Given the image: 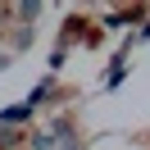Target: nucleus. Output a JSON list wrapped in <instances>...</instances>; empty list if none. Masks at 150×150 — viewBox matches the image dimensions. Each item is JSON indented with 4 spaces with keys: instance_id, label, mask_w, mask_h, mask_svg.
<instances>
[{
    "instance_id": "obj_1",
    "label": "nucleus",
    "mask_w": 150,
    "mask_h": 150,
    "mask_svg": "<svg viewBox=\"0 0 150 150\" xmlns=\"http://www.w3.org/2000/svg\"><path fill=\"white\" fill-rule=\"evenodd\" d=\"M32 109H37V105H28V100H23V105H9V109L0 114V127H9V123H23V118H32Z\"/></svg>"
},
{
    "instance_id": "obj_2",
    "label": "nucleus",
    "mask_w": 150,
    "mask_h": 150,
    "mask_svg": "<svg viewBox=\"0 0 150 150\" xmlns=\"http://www.w3.org/2000/svg\"><path fill=\"white\" fill-rule=\"evenodd\" d=\"M123 77H127V64H123V59H114V68L105 73V86H118Z\"/></svg>"
},
{
    "instance_id": "obj_3",
    "label": "nucleus",
    "mask_w": 150,
    "mask_h": 150,
    "mask_svg": "<svg viewBox=\"0 0 150 150\" xmlns=\"http://www.w3.org/2000/svg\"><path fill=\"white\" fill-rule=\"evenodd\" d=\"M55 146V132H37V137H32V150H50Z\"/></svg>"
},
{
    "instance_id": "obj_4",
    "label": "nucleus",
    "mask_w": 150,
    "mask_h": 150,
    "mask_svg": "<svg viewBox=\"0 0 150 150\" xmlns=\"http://www.w3.org/2000/svg\"><path fill=\"white\" fill-rule=\"evenodd\" d=\"M23 141V132H14V127H0V146H18Z\"/></svg>"
},
{
    "instance_id": "obj_5",
    "label": "nucleus",
    "mask_w": 150,
    "mask_h": 150,
    "mask_svg": "<svg viewBox=\"0 0 150 150\" xmlns=\"http://www.w3.org/2000/svg\"><path fill=\"white\" fill-rule=\"evenodd\" d=\"M137 41H150V23H146V28H141V32H137Z\"/></svg>"
}]
</instances>
